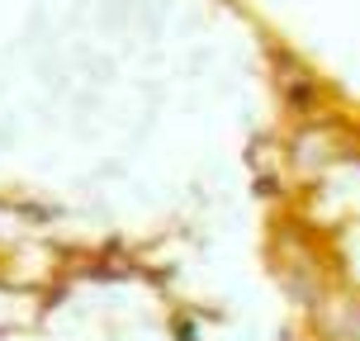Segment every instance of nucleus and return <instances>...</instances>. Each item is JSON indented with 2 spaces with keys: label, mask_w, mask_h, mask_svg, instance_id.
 <instances>
[]
</instances>
